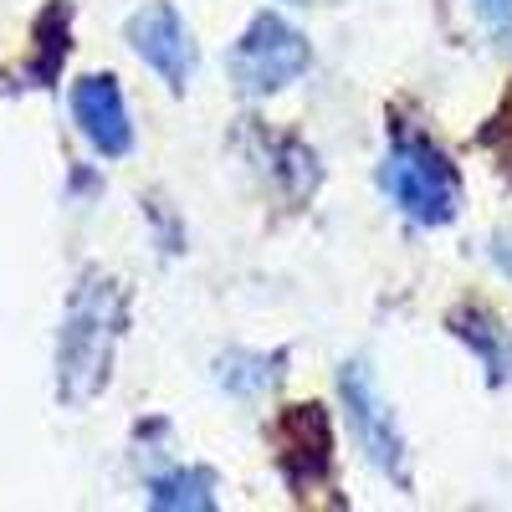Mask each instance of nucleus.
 <instances>
[{
	"label": "nucleus",
	"instance_id": "5",
	"mask_svg": "<svg viewBox=\"0 0 512 512\" xmlns=\"http://www.w3.org/2000/svg\"><path fill=\"white\" fill-rule=\"evenodd\" d=\"M128 47H134L169 88H185L190 82V67H195V47H190V31H185V21L175 16V6H144L134 21H128Z\"/></svg>",
	"mask_w": 512,
	"mask_h": 512
},
{
	"label": "nucleus",
	"instance_id": "8",
	"mask_svg": "<svg viewBox=\"0 0 512 512\" xmlns=\"http://www.w3.org/2000/svg\"><path fill=\"white\" fill-rule=\"evenodd\" d=\"M149 507H169V512H210L216 507V482L205 472H169V477H154L149 482Z\"/></svg>",
	"mask_w": 512,
	"mask_h": 512
},
{
	"label": "nucleus",
	"instance_id": "9",
	"mask_svg": "<svg viewBox=\"0 0 512 512\" xmlns=\"http://www.w3.org/2000/svg\"><path fill=\"white\" fill-rule=\"evenodd\" d=\"M272 379H277V359H267V354H226L221 359V384L236 395H256Z\"/></svg>",
	"mask_w": 512,
	"mask_h": 512
},
{
	"label": "nucleus",
	"instance_id": "10",
	"mask_svg": "<svg viewBox=\"0 0 512 512\" xmlns=\"http://www.w3.org/2000/svg\"><path fill=\"white\" fill-rule=\"evenodd\" d=\"M456 323H466L461 333L472 338V349H482V359H487L492 379H507V349H502V338H497L492 318H487V313H477V318H456Z\"/></svg>",
	"mask_w": 512,
	"mask_h": 512
},
{
	"label": "nucleus",
	"instance_id": "7",
	"mask_svg": "<svg viewBox=\"0 0 512 512\" xmlns=\"http://www.w3.org/2000/svg\"><path fill=\"white\" fill-rule=\"evenodd\" d=\"M277 446H282V472L292 487H313L328 472V420L318 405H292L277 420Z\"/></svg>",
	"mask_w": 512,
	"mask_h": 512
},
{
	"label": "nucleus",
	"instance_id": "3",
	"mask_svg": "<svg viewBox=\"0 0 512 512\" xmlns=\"http://www.w3.org/2000/svg\"><path fill=\"white\" fill-rule=\"evenodd\" d=\"M308 41L303 31H292L282 16H256L246 26V36L231 47V77L236 88L262 98V93H277L287 82H297L308 72Z\"/></svg>",
	"mask_w": 512,
	"mask_h": 512
},
{
	"label": "nucleus",
	"instance_id": "6",
	"mask_svg": "<svg viewBox=\"0 0 512 512\" xmlns=\"http://www.w3.org/2000/svg\"><path fill=\"white\" fill-rule=\"evenodd\" d=\"M72 118L82 128V139H88L98 154L118 159L128 154V144H134V123H128V103L118 93V82L93 72V77H82L77 88H72Z\"/></svg>",
	"mask_w": 512,
	"mask_h": 512
},
{
	"label": "nucleus",
	"instance_id": "4",
	"mask_svg": "<svg viewBox=\"0 0 512 512\" xmlns=\"http://www.w3.org/2000/svg\"><path fill=\"white\" fill-rule=\"evenodd\" d=\"M338 384H344L349 425H354V436H359L364 456H369V461H374L390 482H400V487H405V441H400V431H395V410L379 400L369 369H364V364H349Z\"/></svg>",
	"mask_w": 512,
	"mask_h": 512
},
{
	"label": "nucleus",
	"instance_id": "1",
	"mask_svg": "<svg viewBox=\"0 0 512 512\" xmlns=\"http://www.w3.org/2000/svg\"><path fill=\"white\" fill-rule=\"evenodd\" d=\"M123 333V287L103 272L82 277L57 338V395L62 405H93L113 374V349Z\"/></svg>",
	"mask_w": 512,
	"mask_h": 512
},
{
	"label": "nucleus",
	"instance_id": "2",
	"mask_svg": "<svg viewBox=\"0 0 512 512\" xmlns=\"http://www.w3.org/2000/svg\"><path fill=\"white\" fill-rule=\"evenodd\" d=\"M384 190L420 226H446L456 216V169L446 164V154L436 144H425L420 134H395L390 139V159H384Z\"/></svg>",
	"mask_w": 512,
	"mask_h": 512
},
{
	"label": "nucleus",
	"instance_id": "12",
	"mask_svg": "<svg viewBox=\"0 0 512 512\" xmlns=\"http://www.w3.org/2000/svg\"><path fill=\"white\" fill-rule=\"evenodd\" d=\"M492 256H497V267L512 277V231H502V236L492 241Z\"/></svg>",
	"mask_w": 512,
	"mask_h": 512
},
{
	"label": "nucleus",
	"instance_id": "11",
	"mask_svg": "<svg viewBox=\"0 0 512 512\" xmlns=\"http://www.w3.org/2000/svg\"><path fill=\"white\" fill-rule=\"evenodd\" d=\"M477 11H482L497 31H512V0H477Z\"/></svg>",
	"mask_w": 512,
	"mask_h": 512
}]
</instances>
